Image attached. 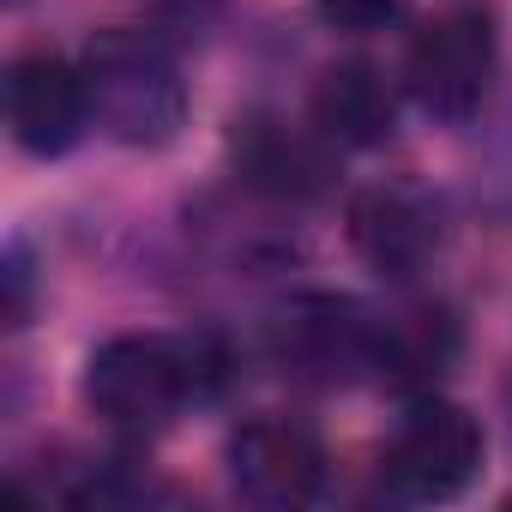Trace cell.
<instances>
[{
  "instance_id": "obj_1",
  "label": "cell",
  "mask_w": 512,
  "mask_h": 512,
  "mask_svg": "<svg viewBox=\"0 0 512 512\" xmlns=\"http://www.w3.org/2000/svg\"><path fill=\"white\" fill-rule=\"evenodd\" d=\"M217 368H205L199 338H163V332H121L91 350L85 362V404L121 428V434H157L181 416L187 398L205 392Z\"/></svg>"
},
{
  "instance_id": "obj_2",
  "label": "cell",
  "mask_w": 512,
  "mask_h": 512,
  "mask_svg": "<svg viewBox=\"0 0 512 512\" xmlns=\"http://www.w3.org/2000/svg\"><path fill=\"white\" fill-rule=\"evenodd\" d=\"M85 91H91V127H103L121 145H163L187 115L175 61L127 31H109L91 43Z\"/></svg>"
},
{
  "instance_id": "obj_3",
  "label": "cell",
  "mask_w": 512,
  "mask_h": 512,
  "mask_svg": "<svg viewBox=\"0 0 512 512\" xmlns=\"http://www.w3.org/2000/svg\"><path fill=\"white\" fill-rule=\"evenodd\" d=\"M482 428L470 410L446 404V398H422L404 410V422L386 440V482L404 500H458L476 470H482Z\"/></svg>"
},
{
  "instance_id": "obj_4",
  "label": "cell",
  "mask_w": 512,
  "mask_h": 512,
  "mask_svg": "<svg viewBox=\"0 0 512 512\" xmlns=\"http://www.w3.org/2000/svg\"><path fill=\"white\" fill-rule=\"evenodd\" d=\"M494 79V25L470 7L428 19L404 49V85L434 121H470Z\"/></svg>"
},
{
  "instance_id": "obj_5",
  "label": "cell",
  "mask_w": 512,
  "mask_h": 512,
  "mask_svg": "<svg viewBox=\"0 0 512 512\" xmlns=\"http://www.w3.org/2000/svg\"><path fill=\"white\" fill-rule=\"evenodd\" d=\"M7 127L19 151L31 157H61L79 145L91 127V91L85 67H73L61 49H25L7 67Z\"/></svg>"
},
{
  "instance_id": "obj_6",
  "label": "cell",
  "mask_w": 512,
  "mask_h": 512,
  "mask_svg": "<svg viewBox=\"0 0 512 512\" xmlns=\"http://www.w3.org/2000/svg\"><path fill=\"white\" fill-rule=\"evenodd\" d=\"M229 476L253 506H308L326 482V452L290 416H253L229 434Z\"/></svg>"
},
{
  "instance_id": "obj_7",
  "label": "cell",
  "mask_w": 512,
  "mask_h": 512,
  "mask_svg": "<svg viewBox=\"0 0 512 512\" xmlns=\"http://www.w3.org/2000/svg\"><path fill=\"white\" fill-rule=\"evenodd\" d=\"M350 241H356V253L374 272L410 278V272H422V260L434 253L440 223H434V211L416 193H404V187H368L350 205Z\"/></svg>"
},
{
  "instance_id": "obj_8",
  "label": "cell",
  "mask_w": 512,
  "mask_h": 512,
  "mask_svg": "<svg viewBox=\"0 0 512 512\" xmlns=\"http://www.w3.org/2000/svg\"><path fill=\"white\" fill-rule=\"evenodd\" d=\"M398 121V103H392V85L380 79V67L368 61H338L320 73L314 85V127L332 139V145H380Z\"/></svg>"
},
{
  "instance_id": "obj_9",
  "label": "cell",
  "mask_w": 512,
  "mask_h": 512,
  "mask_svg": "<svg viewBox=\"0 0 512 512\" xmlns=\"http://www.w3.org/2000/svg\"><path fill=\"white\" fill-rule=\"evenodd\" d=\"M452 350H458L452 320L446 314H428V308L422 314H398V320H386L374 332V362L392 368L398 380H434L452 362Z\"/></svg>"
},
{
  "instance_id": "obj_10",
  "label": "cell",
  "mask_w": 512,
  "mask_h": 512,
  "mask_svg": "<svg viewBox=\"0 0 512 512\" xmlns=\"http://www.w3.org/2000/svg\"><path fill=\"white\" fill-rule=\"evenodd\" d=\"M241 163H247V181H260L272 193H320L326 187V157L284 127H247Z\"/></svg>"
},
{
  "instance_id": "obj_11",
  "label": "cell",
  "mask_w": 512,
  "mask_h": 512,
  "mask_svg": "<svg viewBox=\"0 0 512 512\" xmlns=\"http://www.w3.org/2000/svg\"><path fill=\"white\" fill-rule=\"evenodd\" d=\"M404 7H410V0H320V13H326L338 31H380V25H392Z\"/></svg>"
}]
</instances>
